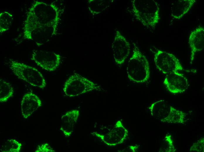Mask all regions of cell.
Masks as SVG:
<instances>
[{"instance_id": "obj_1", "label": "cell", "mask_w": 204, "mask_h": 152, "mask_svg": "<svg viewBox=\"0 0 204 152\" xmlns=\"http://www.w3.org/2000/svg\"><path fill=\"white\" fill-rule=\"evenodd\" d=\"M52 6L43 2L35 1L29 8L25 21L23 36L25 39L42 42L47 27L52 25L49 18Z\"/></svg>"}, {"instance_id": "obj_2", "label": "cell", "mask_w": 204, "mask_h": 152, "mask_svg": "<svg viewBox=\"0 0 204 152\" xmlns=\"http://www.w3.org/2000/svg\"><path fill=\"white\" fill-rule=\"evenodd\" d=\"M132 11L135 19L148 28L154 29L160 20V8L154 0H133Z\"/></svg>"}, {"instance_id": "obj_3", "label": "cell", "mask_w": 204, "mask_h": 152, "mask_svg": "<svg viewBox=\"0 0 204 152\" xmlns=\"http://www.w3.org/2000/svg\"><path fill=\"white\" fill-rule=\"evenodd\" d=\"M132 53L127 67L128 78L137 83L147 81L150 77V66L146 56L142 53L138 46L134 44Z\"/></svg>"}, {"instance_id": "obj_4", "label": "cell", "mask_w": 204, "mask_h": 152, "mask_svg": "<svg viewBox=\"0 0 204 152\" xmlns=\"http://www.w3.org/2000/svg\"><path fill=\"white\" fill-rule=\"evenodd\" d=\"M151 115L163 122L184 124L186 114L161 100L152 103L149 107Z\"/></svg>"}, {"instance_id": "obj_5", "label": "cell", "mask_w": 204, "mask_h": 152, "mask_svg": "<svg viewBox=\"0 0 204 152\" xmlns=\"http://www.w3.org/2000/svg\"><path fill=\"white\" fill-rule=\"evenodd\" d=\"M9 63L12 72L18 79L34 87L43 89L46 86L43 75L35 68L14 60H11Z\"/></svg>"}, {"instance_id": "obj_6", "label": "cell", "mask_w": 204, "mask_h": 152, "mask_svg": "<svg viewBox=\"0 0 204 152\" xmlns=\"http://www.w3.org/2000/svg\"><path fill=\"white\" fill-rule=\"evenodd\" d=\"M100 86L81 75L74 73L65 82L63 88L65 95L75 97L99 88Z\"/></svg>"}, {"instance_id": "obj_7", "label": "cell", "mask_w": 204, "mask_h": 152, "mask_svg": "<svg viewBox=\"0 0 204 152\" xmlns=\"http://www.w3.org/2000/svg\"><path fill=\"white\" fill-rule=\"evenodd\" d=\"M154 61L156 68L164 74L184 70L175 56L160 49H157L154 52Z\"/></svg>"}, {"instance_id": "obj_8", "label": "cell", "mask_w": 204, "mask_h": 152, "mask_svg": "<svg viewBox=\"0 0 204 152\" xmlns=\"http://www.w3.org/2000/svg\"><path fill=\"white\" fill-rule=\"evenodd\" d=\"M31 59L38 65L50 72L55 70L60 62L59 55L52 52L41 50L34 51Z\"/></svg>"}, {"instance_id": "obj_9", "label": "cell", "mask_w": 204, "mask_h": 152, "mask_svg": "<svg viewBox=\"0 0 204 152\" xmlns=\"http://www.w3.org/2000/svg\"><path fill=\"white\" fill-rule=\"evenodd\" d=\"M92 135L100 139L106 145L114 146L122 143L128 135L127 129L123 126L122 121H117L113 129L105 134H102L96 132L91 133Z\"/></svg>"}, {"instance_id": "obj_10", "label": "cell", "mask_w": 204, "mask_h": 152, "mask_svg": "<svg viewBox=\"0 0 204 152\" xmlns=\"http://www.w3.org/2000/svg\"><path fill=\"white\" fill-rule=\"evenodd\" d=\"M114 59L118 65L123 63L130 54V44L120 32L116 31L112 44Z\"/></svg>"}, {"instance_id": "obj_11", "label": "cell", "mask_w": 204, "mask_h": 152, "mask_svg": "<svg viewBox=\"0 0 204 152\" xmlns=\"http://www.w3.org/2000/svg\"><path fill=\"white\" fill-rule=\"evenodd\" d=\"M163 83L168 90L173 94L185 92L189 86L187 79L183 74L179 72L166 74Z\"/></svg>"}, {"instance_id": "obj_12", "label": "cell", "mask_w": 204, "mask_h": 152, "mask_svg": "<svg viewBox=\"0 0 204 152\" xmlns=\"http://www.w3.org/2000/svg\"><path fill=\"white\" fill-rule=\"evenodd\" d=\"M42 105V101L37 95L31 92L26 93L21 102V113L23 118H28Z\"/></svg>"}, {"instance_id": "obj_13", "label": "cell", "mask_w": 204, "mask_h": 152, "mask_svg": "<svg viewBox=\"0 0 204 152\" xmlns=\"http://www.w3.org/2000/svg\"><path fill=\"white\" fill-rule=\"evenodd\" d=\"M188 44L191 49L190 63L192 64L195 54L204 49V28L199 26L191 31L188 39Z\"/></svg>"}, {"instance_id": "obj_14", "label": "cell", "mask_w": 204, "mask_h": 152, "mask_svg": "<svg viewBox=\"0 0 204 152\" xmlns=\"http://www.w3.org/2000/svg\"><path fill=\"white\" fill-rule=\"evenodd\" d=\"M80 114L79 111L75 109L68 111L62 116L60 129L66 137L72 135Z\"/></svg>"}, {"instance_id": "obj_15", "label": "cell", "mask_w": 204, "mask_h": 152, "mask_svg": "<svg viewBox=\"0 0 204 152\" xmlns=\"http://www.w3.org/2000/svg\"><path fill=\"white\" fill-rule=\"evenodd\" d=\"M195 0H177L172 4L171 6V15L176 19L181 18L191 9Z\"/></svg>"}, {"instance_id": "obj_16", "label": "cell", "mask_w": 204, "mask_h": 152, "mask_svg": "<svg viewBox=\"0 0 204 152\" xmlns=\"http://www.w3.org/2000/svg\"><path fill=\"white\" fill-rule=\"evenodd\" d=\"M14 93L13 87L10 83L3 79H0V101H6L13 95Z\"/></svg>"}, {"instance_id": "obj_17", "label": "cell", "mask_w": 204, "mask_h": 152, "mask_svg": "<svg viewBox=\"0 0 204 152\" xmlns=\"http://www.w3.org/2000/svg\"><path fill=\"white\" fill-rule=\"evenodd\" d=\"M13 20V15L8 12L0 14V32L2 33L8 30Z\"/></svg>"}, {"instance_id": "obj_18", "label": "cell", "mask_w": 204, "mask_h": 152, "mask_svg": "<svg viewBox=\"0 0 204 152\" xmlns=\"http://www.w3.org/2000/svg\"><path fill=\"white\" fill-rule=\"evenodd\" d=\"M21 146V144L16 140L8 139L2 146L1 150L3 152H19Z\"/></svg>"}, {"instance_id": "obj_19", "label": "cell", "mask_w": 204, "mask_h": 152, "mask_svg": "<svg viewBox=\"0 0 204 152\" xmlns=\"http://www.w3.org/2000/svg\"><path fill=\"white\" fill-rule=\"evenodd\" d=\"M164 150L162 152H174L176 149L173 145V142L170 135H166L163 140Z\"/></svg>"}, {"instance_id": "obj_20", "label": "cell", "mask_w": 204, "mask_h": 152, "mask_svg": "<svg viewBox=\"0 0 204 152\" xmlns=\"http://www.w3.org/2000/svg\"><path fill=\"white\" fill-rule=\"evenodd\" d=\"M204 138L203 137L194 143L191 147L190 151L194 152L204 151Z\"/></svg>"}, {"instance_id": "obj_21", "label": "cell", "mask_w": 204, "mask_h": 152, "mask_svg": "<svg viewBox=\"0 0 204 152\" xmlns=\"http://www.w3.org/2000/svg\"><path fill=\"white\" fill-rule=\"evenodd\" d=\"M35 152H55L56 151L47 143H45L39 145Z\"/></svg>"}]
</instances>
